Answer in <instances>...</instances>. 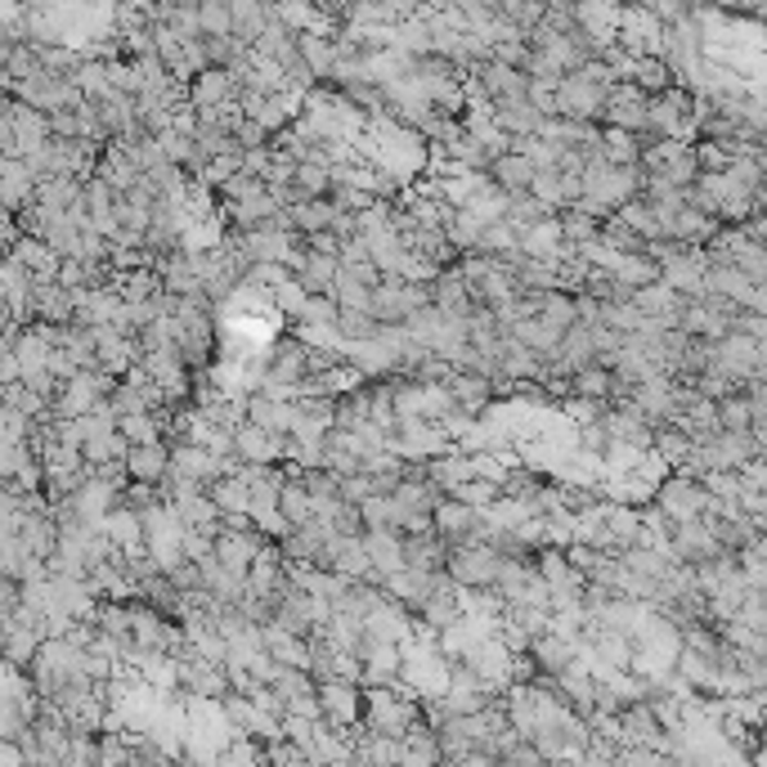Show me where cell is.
<instances>
[{
  "instance_id": "24",
  "label": "cell",
  "mask_w": 767,
  "mask_h": 767,
  "mask_svg": "<svg viewBox=\"0 0 767 767\" xmlns=\"http://www.w3.org/2000/svg\"><path fill=\"white\" fill-rule=\"evenodd\" d=\"M103 530L113 534V543L122 547V553H131V547H149V525H144V511H139V507L117 503V507L103 517Z\"/></svg>"
},
{
  "instance_id": "11",
  "label": "cell",
  "mask_w": 767,
  "mask_h": 767,
  "mask_svg": "<svg viewBox=\"0 0 767 767\" xmlns=\"http://www.w3.org/2000/svg\"><path fill=\"white\" fill-rule=\"evenodd\" d=\"M238 90H243V82L234 77V72L211 63L189 82V103L194 108H230V103H238Z\"/></svg>"
},
{
  "instance_id": "44",
  "label": "cell",
  "mask_w": 767,
  "mask_h": 767,
  "mask_svg": "<svg viewBox=\"0 0 767 767\" xmlns=\"http://www.w3.org/2000/svg\"><path fill=\"white\" fill-rule=\"evenodd\" d=\"M718 422L727 431H754V395L750 391H732L718 399Z\"/></svg>"
},
{
  "instance_id": "41",
  "label": "cell",
  "mask_w": 767,
  "mask_h": 767,
  "mask_svg": "<svg viewBox=\"0 0 767 767\" xmlns=\"http://www.w3.org/2000/svg\"><path fill=\"white\" fill-rule=\"evenodd\" d=\"M82 449H86V462H90V467H108V462H126V454H131V441H126V435H122V426H117V431L90 435V441H86Z\"/></svg>"
},
{
  "instance_id": "31",
  "label": "cell",
  "mask_w": 767,
  "mask_h": 767,
  "mask_svg": "<svg viewBox=\"0 0 767 767\" xmlns=\"http://www.w3.org/2000/svg\"><path fill=\"white\" fill-rule=\"evenodd\" d=\"M530 655L539 660V673H561L579 660V642H570L561 633H543V638L530 642Z\"/></svg>"
},
{
  "instance_id": "61",
  "label": "cell",
  "mask_w": 767,
  "mask_h": 767,
  "mask_svg": "<svg viewBox=\"0 0 767 767\" xmlns=\"http://www.w3.org/2000/svg\"><path fill=\"white\" fill-rule=\"evenodd\" d=\"M498 494H503V485H494V481H485V477H471V481L458 490V498H467L471 507H481V511H485Z\"/></svg>"
},
{
  "instance_id": "19",
  "label": "cell",
  "mask_w": 767,
  "mask_h": 767,
  "mask_svg": "<svg viewBox=\"0 0 767 767\" xmlns=\"http://www.w3.org/2000/svg\"><path fill=\"white\" fill-rule=\"evenodd\" d=\"M363 543H369V557L378 566V574H395V570H405V530H391V525H373V530H363Z\"/></svg>"
},
{
  "instance_id": "63",
  "label": "cell",
  "mask_w": 767,
  "mask_h": 767,
  "mask_svg": "<svg viewBox=\"0 0 767 767\" xmlns=\"http://www.w3.org/2000/svg\"><path fill=\"white\" fill-rule=\"evenodd\" d=\"M0 767H27V754L18 741H0Z\"/></svg>"
},
{
  "instance_id": "47",
  "label": "cell",
  "mask_w": 767,
  "mask_h": 767,
  "mask_svg": "<svg viewBox=\"0 0 767 767\" xmlns=\"http://www.w3.org/2000/svg\"><path fill=\"white\" fill-rule=\"evenodd\" d=\"M243 153H247V149H230V153H215V158H207V162H202V171H198L194 180H198V185H207V189H221L225 180H234V175L243 171Z\"/></svg>"
},
{
  "instance_id": "21",
  "label": "cell",
  "mask_w": 767,
  "mask_h": 767,
  "mask_svg": "<svg viewBox=\"0 0 767 767\" xmlns=\"http://www.w3.org/2000/svg\"><path fill=\"white\" fill-rule=\"evenodd\" d=\"M234 441H238V458L243 462H283V435L265 431L261 422H243L234 431Z\"/></svg>"
},
{
  "instance_id": "22",
  "label": "cell",
  "mask_w": 767,
  "mask_h": 767,
  "mask_svg": "<svg viewBox=\"0 0 767 767\" xmlns=\"http://www.w3.org/2000/svg\"><path fill=\"white\" fill-rule=\"evenodd\" d=\"M570 395H589V399L610 405V399H619V373L610 369V363L593 359V363H583L579 373H570Z\"/></svg>"
},
{
  "instance_id": "28",
  "label": "cell",
  "mask_w": 767,
  "mask_h": 767,
  "mask_svg": "<svg viewBox=\"0 0 767 767\" xmlns=\"http://www.w3.org/2000/svg\"><path fill=\"white\" fill-rule=\"evenodd\" d=\"M230 10H234V36L247 46H256L265 36V27L274 23V5L270 0H230Z\"/></svg>"
},
{
  "instance_id": "2",
  "label": "cell",
  "mask_w": 767,
  "mask_h": 767,
  "mask_svg": "<svg viewBox=\"0 0 767 767\" xmlns=\"http://www.w3.org/2000/svg\"><path fill=\"white\" fill-rule=\"evenodd\" d=\"M503 561H507V553L498 543H490V539H467V543H454L449 547V574H454V583L458 589H494L498 583V574H503Z\"/></svg>"
},
{
  "instance_id": "45",
  "label": "cell",
  "mask_w": 767,
  "mask_h": 767,
  "mask_svg": "<svg viewBox=\"0 0 767 767\" xmlns=\"http://www.w3.org/2000/svg\"><path fill=\"white\" fill-rule=\"evenodd\" d=\"M359 511H363V525H391V530H399V525H405V507H399L395 503V494H369V498H363L359 503Z\"/></svg>"
},
{
  "instance_id": "12",
  "label": "cell",
  "mask_w": 767,
  "mask_h": 767,
  "mask_svg": "<svg viewBox=\"0 0 767 767\" xmlns=\"http://www.w3.org/2000/svg\"><path fill=\"white\" fill-rule=\"evenodd\" d=\"M441 574H445V570H418V566H405V570H395V574H386V579H382V593L418 610V606L435 593V583H441Z\"/></svg>"
},
{
  "instance_id": "8",
  "label": "cell",
  "mask_w": 767,
  "mask_h": 767,
  "mask_svg": "<svg viewBox=\"0 0 767 767\" xmlns=\"http://www.w3.org/2000/svg\"><path fill=\"white\" fill-rule=\"evenodd\" d=\"M5 122L14 126L18 149H23V153L41 149V144L54 139V126H50V113H46V108H36V103H27V99H18V95H5Z\"/></svg>"
},
{
  "instance_id": "29",
  "label": "cell",
  "mask_w": 767,
  "mask_h": 767,
  "mask_svg": "<svg viewBox=\"0 0 767 767\" xmlns=\"http://www.w3.org/2000/svg\"><path fill=\"white\" fill-rule=\"evenodd\" d=\"M301 59H306V67L314 72L319 82H333V72H337V59H342V46H337V36H323V32H301Z\"/></svg>"
},
{
  "instance_id": "27",
  "label": "cell",
  "mask_w": 767,
  "mask_h": 767,
  "mask_svg": "<svg viewBox=\"0 0 767 767\" xmlns=\"http://www.w3.org/2000/svg\"><path fill=\"white\" fill-rule=\"evenodd\" d=\"M511 337H517L521 346H530V350H539L543 359H553L561 350L566 327H557V323H547L543 314H534V319H517V323H511Z\"/></svg>"
},
{
  "instance_id": "62",
  "label": "cell",
  "mask_w": 767,
  "mask_h": 767,
  "mask_svg": "<svg viewBox=\"0 0 767 767\" xmlns=\"http://www.w3.org/2000/svg\"><path fill=\"white\" fill-rule=\"evenodd\" d=\"M234 139H238V149H265L270 131L256 122V117H238V122H234Z\"/></svg>"
},
{
  "instance_id": "3",
  "label": "cell",
  "mask_w": 767,
  "mask_h": 767,
  "mask_svg": "<svg viewBox=\"0 0 767 767\" xmlns=\"http://www.w3.org/2000/svg\"><path fill=\"white\" fill-rule=\"evenodd\" d=\"M117 382H122V378H113L108 369H82V373H72V378L63 382L59 399H54V418H82V413H90L99 399H108V395L117 391Z\"/></svg>"
},
{
  "instance_id": "23",
  "label": "cell",
  "mask_w": 767,
  "mask_h": 767,
  "mask_svg": "<svg viewBox=\"0 0 767 767\" xmlns=\"http://www.w3.org/2000/svg\"><path fill=\"white\" fill-rule=\"evenodd\" d=\"M521 251H525V256H539V261H557V256L566 251L561 211L547 215V221H539V225H525V230H521Z\"/></svg>"
},
{
  "instance_id": "48",
  "label": "cell",
  "mask_w": 767,
  "mask_h": 767,
  "mask_svg": "<svg viewBox=\"0 0 767 767\" xmlns=\"http://www.w3.org/2000/svg\"><path fill=\"white\" fill-rule=\"evenodd\" d=\"M333 297H337L346 310H369V301H373V287L363 283L350 265H342V270H337V283H333Z\"/></svg>"
},
{
  "instance_id": "59",
  "label": "cell",
  "mask_w": 767,
  "mask_h": 767,
  "mask_svg": "<svg viewBox=\"0 0 767 767\" xmlns=\"http://www.w3.org/2000/svg\"><path fill=\"white\" fill-rule=\"evenodd\" d=\"M530 54H534L530 36H511V41H498V46H494V59H498V63H511V67H525Z\"/></svg>"
},
{
  "instance_id": "14",
  "label": "cell",
  "mask_w": 767,
  "mask_h": 767,
  "mask_svg": "<svg viewBox=\"0 0 767 767\" xmlns=\"http://www.w3.org/2000/svg\"><path fill=\"white\" fill-rule=\"evenodd\" d=\"M422 471H426V481H431L435 490H441V494H458L471 477H477V467H471V454H467V449L435 454V458L422 462Z\"/></svg>"
},
{
  "instance_id": "7",
  "label": "cell",
  "mask_w": 767,
  "mask_h": 767,
  "mask_svg": "<svg viewBox=\"0 0 767 767\" xmlns=\"http://www.w3.org/2000/svg\"><path fill=\"white\" fill-rule=\"evenodd\" d=\"M646 117H651V95L638 82H615L602 108V122L624 131H646Z\"/></svg>"
},
{
  "instance_id": "35",
  "label": "cell",
  "mask_w": 767,
  "mask_h": 767,
  "mask_svg": "<svg viewBox=\"0 0 767 767\" xmlns=\"http://www.w3.org/2000/svg\"><path fill=\"white\" fill-rule=\"evenodd\" d=\"M445 745H441V727H431L426 718H418L405 737V763H441Z\"/></svg>"
},
{
  "instance_id": "55",
  "label": "cell",
  "mask_w": 767,
  "mask_h": 767,
  "mask_svg": "<svg viewBox=\"0 0 767 767\" xmlns=\"http://www.w3.org/2000/svg\"><path fill=\"white\" fill-rule=\"evenodd\" d=\"M221 763H270V754H265V741L261 737H251V732H234V741H230V750H225V758Z\"/></svg>"
},
{
  "instance_id": "4",
  "label": "cell",
  "mask_w": 767,
  "mask_h": 767,
  "mask_svg": "<svg viewBox=\"0 0 767 767\" xmlns=\"http://www.w3.org/2000/svg\"><path fill=\"white\" fill-rule=\"evenodd\" d=\"M619 46H624L633 59L642 54H660L665 50V23L646 0L638 5H624V23H619Z\"/></svg>"
},
{
  "instance_id": "36",
  "label": "cell",
  "mask_w": 767,
  "mask_h": 767,
  "mask_svg": "<svg viewBox=\"0 0 767 767\" xmlns=\"http://www.w3.org/2000/svg\"><path fill=\"white\" fill-rule=\"evenodd\" d=\"M615 279L624 283L629 292H638V287L660 279V261H655L651 251H624V256H619V265H615Z\"/></svg>"
},
{
  "instance_id": "43",
  "label": "cell",
  "mask_w": 767,
  "mask_h": 767,
  "mask_svg": "<svg viewBox=\"0 0 767 767\" xmlns=\"http://www.w3.org/2000/svg\"><path fill=\"white\" fill-rule=\"evenodd\" d=\"M547 215H557V207H547L539 194H530V189H521V194H507V221L517 225V230L539 225V221H547Z\"/></svg>"
},
{
  "instance_id": "51",
  "label": "cell",
  "mask_w": 767,
  "mask_h": 767,
  "mask_svg": "<svg viewBox=\"0 0 767 767\" xmlns=\"http://www.w3.org/2000/svg\"><path fill=\"white\" fill-rule=\"evenodd\" d=\"M337 319H342V301L333 292H310L297 314V323H323V327H337Z\"/></svg>"
},
{
  "instance_id": "26",
  "label": "cell",
  "mask_w": 767,
  "mask_h": 767,
  "mask_svg": "<svg viewBox=\"0 0 767 767\" xmlns=\"http://www.w3.org/2000/svg\"><path fill=\"white\" fill-rule=\"evenodd\" d=\"M534 566L553 589H561V583H589V574L570 561V547H561V543H543L534 553Z\"/></svg>"
},
{
  "instance_id": "10",
  "label": "cell",
  "mask_w": 767,
  "mask_h": 767,
  "mask_svg": "<svg viewBox=\"0 0 767 767\" xmlns=\"http://www.w3.org/2000/svg\"><path fill=\"white\" fill-rule=\"evenodd\" d=\"M413 606H405V602H395V597H382L369 615H363V633H369L373 642H409L413 638Z\"/></svg>"
},
{
  "instance_id": "40",
  "label": "cell",
  "mask_w": 767,
  "mask_h": 767,
  "mask_svg": "<svg viewBox=\"0 0 767 767\" xmlns=\"http://www.w3.org/2000/svg\"><path fill=\"white\" fill-rule=\"evenodd\" d=\"M279 511H283L292 525H310L314 511H319V503H314V494H310L301 481L287 477V485H283V494H279Z\"/></svg>"
},
{
  "instance_id": "46",
  "label": "cell",
  "mask_w": 767,
  "mask_h": 767,
  "mask_svg": "<svg viewBox=\"0 0 767 767\" xmlns=\"http://www.w3.org/2000/svg\"><path fill=\"white\" fill-rule=\"evenodd\" d=\"M547 323L557 327H570L579 323V292H566V287H547L543 292V310H539Z\"/></svg>"
},
{
  "instance_id": "54",
  "label": "cell",
  "mask_w": 767,
  "mask_h": 767,
  "mask_svg": "<svg viewBox=\"0 0 767 767\" xmlns=\"http://www.w3.org/2000/svg\"><path fill=\"white\" fill-rule=\"evenodd\" d=\"M198 14H202V32H207V36H234V10H230V0H202Z\"/></svg>"
},
{
  "instance_id": "13",
  "label": "cell",
  "mask_w": 767,
  "mask_h": 767,
  "mask_svg": "<svg viewBox=\"0 0 767 767\" xmlns=\"http://www.w3.org/2000/svg\"><path fill=\"white\" fill-rule=\"evenodd\" d=\"M126 471L131 481H149V485H162L171 477V441H144V445H131L126 454Z\"/></svg>"
},
{
  "instance_id": "52",
  "label": "cell",
  "mask_w": 767,
  "mask_h": 767,
  "mask_svg": "<svg viewBox=\"0 0 767 767\" xmlns=\"http://www.w3.org/2000/svg\"><path fill=\"white\" fill-rule=\"evenodd\" d=\"M435 422H441V431L449 435L454 445H462L467 435H477V431H481V413H471V409H462V405H454L449 413H441Z\"/></svg>"
},
{
  "instance_id": "20",
  "label": "cell",
  "mask_w": 767,
  "mask_h": 767,
  "mask_svg": "<svg viewBox=\"0 0 767 767\" xmlns=\"http://www.w3.org/2000/svg\"><path fill=\"white\" fill-rule=\"evenodd\" d=\"M158 274H162V287L175 292V297H189V292H202V279H198V256H189L185 247H175L166 256H158Z\"/></svg>"
},
{
  "instance_id": "57",
  "label": "cell",
  "mask_w": 767,
  "mask_h": 767,
  "mask_svg": "<svg viewBox=\"0 0 767 767\" xmlns=\"http://www.w3.org/2000/svg\"><path fill=\"white\" fill-rule=\"evenodd\" d=\"M530 194H539L547 207H566V198H561V171L557 166H543L539 175H534V185H530Z\"/></svg>"
},
{
  "instance_id": "18",
  "label": "cell",
  "mask_w": 767,
  "mask_h": 767,
  "mask_svg": "<svg viewBox=\"0 0 767 767\" xmlns=\"http://www.w3.org/2000/svg\"><path fill=\"white\" fill-rule=\"evenodd\" d=\"M574 18L597 36V46L606 50L610 41H619V23H624V5L619 0H579Z\"/></svg>"
},
{
  "instance_id": "49",
  "label": "cell",
  "mask_w": 767,
  "mask_h": 767,
  "mask_svg": "<svg viewBox=\"0 0 767 767\" xmlns=\"http://www.w3.org/2000/svg\"><path fill=\"white\" fill-rule=\"evenodd\" d=\"M292 185H297L301 198H323V194H333V166H327V162H301V166H297V180H292Z\"/></svg>"
},
{
  "instance_id": "30",
  "label": "cell",
  "mask_w": 767,
  "mask_h": 767,
  "mask_svg": "<svg viewBox=\"0 0 767 767\" xmlns=\"http://www.w3.org/2000/svg\"><path fill=\"white\" fill-rule=\"evenodd\" d=\"M279 211H283V202H279L270 189H261V194H251V198H243V202H225V221H230L234 230H251V225L274 221Z\"/></svg>"
},
{
  "instance_id": "33",
  "label": "cell",
  "mask_w": 767,
  "mask_h": 767,
  "mask_svg": "<svg viewBox=\"0 0 767 767\" xmlns=\"http://www.w3.org/2000/svg\"><path fill=\"white\" fill-rule=\"evenodd\" d=\"M494 117H498V126L507 135H539V126H543V113H539L530 99H498L494 103Z\"/></svg>"
},
{
  "instance_id": "38",
  "label": "cell",
  "mask_w": 767,
  "mask_h": 767,
  "mask_svg": "<svg viewBox=\"0 0 767 767\" xmlns=\"http://www.w3.org/2000/svg\"><path fill=\"white\" fill-rule=\"evenodd\" d=\"M481 234H485V221L471 207H462V211H454V221L445 225V238H449V247L462 256V251H481Z\"/></svg>"
},
{
  "instance_id": "39",
  "label": "cell",
  "mask_w": 767,
  "mask_h": 767,
  "mask_svg": "<svg viewBox=\"0 0 767 767\" xmlns=\"http://www.w3.org/2000/svg\"><path fill=\"white\" fill-rule=\"evenodd\" d=\"M691 449H696V435L682 431L678 422H665L660 431H655V454H660L669 467H686Z\"/></svg>"
},
{
  "instance_id": "60",
  "label": "cell",
  "mask_w": 767,
  "mask_h": 767,
  "mask_svg": "<svg viewBox=\"0 0 767 767\" xmlns=\"http://www.w3.org/2000/svg\"><path fill=\"white\" fill-rule=\"evenodd\" d=\"M369 494H378V477H373V471H350V477H342V498L346 503H363Z\"/></svg>"
},
{
  "instance_id": "6",
  "label": "cell",
  "mask_w": 767,
  "mask_h": 767,
  "mask_svg": "<svg viewBox=\"0 0 767 767\" xmlns=\"http://www.w3.org/2000/svg\"><path fill=\"white\" fill-rule=\"evenodd\" d=\"M319 701H323V722L337 727V732H350V727L363 722V682H319Z\"/></svg>"
},
{
  "instance_id": "16",
  "label": "cell",
  "mask_w": 767,
  "mask_h": 767,
  "mask_svg": "<svg viewBox=\"0 0 767 767\" xmlns=\"http://www.w3.org/2000/svg\"><path fill=\"white\" fill-rule=\"evenodd\" d=\"M477 72H481V82H485L490 103H498V99H530V82H534V77H530L525 67H511V63L490 59V63H481Z\"/></svg>"
},
{
  "instance_id": "53",
  "label": "cell",
  "mask_w": 767,
  "mask_h": 767,
  "mask_svg": "<svg viewBox=\"0 0 767 767\" xmlns=\"http://www.w3.org/2000/svg\"><path fill=\"white\" fill-rule=\"evenodd\" d=\"M741 149H732V144L722 139H696V158H701V171H732Z\"/></svg>"
},
{
  "instance_id": "56",
  "label": "cell",
  "mask_w": 767,
  "mask_h": 767,
  "mask_svg": "<svg viewBox=\"0 0 767 767\" xmlns=\"http://www.w3.org/2000/svg\"><path fill=\"white\" fill-rule=\"evenodd\" d=\"M337 327H342V337H346V342H369V337H378V327H382V323H378L369 310H346V306H342Z\"/></svg>"
},
{
  "instance_id": "42",
  "label": "cell",
  "mask_w": 767,
  "mask_h": 767,
  "mask_svg": "<svg viewBox=\"0 0 767 767\" xmlns=\"http://www.w3.org/2000/svg\"><path fill=\"white\" fill-rule=\"evenodd\" d=\"M602 149L610 162H642V149H646V135L642 131H624V126H606L602 135Z\"/></svg>"
},
{
  "instance_id": "9",
  "label": "cell",
  "mask_w": 767,
  "mask_h": 767,
  "mask_svg": "<svg viewBox=\"0 0 767 767\" xmlns=\"http://www.w3.org/2000/svg\"><path fill=\"white\" fill-rule=\"evenodd\" d=\"M435 530H441L449 543L481 539V530H485V511H481V507H471V503L458 498V494H445L441 503H435Z\"/></svg>"
},
{
  "instance_id": "5",
  "label": "cell",
  "mask_w": 767,
  "mask_h": 767,
  "mask_svg": "<svg viewBox=\"0 0 767 767\" xmlns=\"http://www.w3.org/2000/svg\"><path fill=\"white\" fill-rule=\"evenodd\" d=\"M606 95L610 90L589 82L583 72H566V77L557 82V108H561V117H574V122H602Z\"/></svg>"
},
{
  "instance_id": "50",
  "label": "cell",
  "mask_w": 767,
  "mask_h": 767,
  "mask_svg": "<svg viewBox=\"0 0 767 767\" xmlns=\"http://www.w3.org/2000/svg\"><path fill=\"white\" fill-rule=\"evenodd\" d=\"M561 230H566V243H574V247L602 238V221H597V215H589V211H579V207L561 211Z\"/></svg>"
},
{
  "instance_id": "17",
  "label": "cell",
  "mask_w": 767,
  "mask_h": 767,
  "mask_svg": "<svg viewBox=\"0 0 767 767\" xmlns=\"http://www.w3.org/2000/svg\"><path fill=\"white\" fill-rule=\"evenodd\" d=\"M261 543H265V534L261 530H221L215 534V557H221L234 574H247L251 570V561H256V553H261Z\"/></svg>"
},
{
  "instance_id": "64",
  "label": "cell",
  "mask_w": 767,
  "mask_h": 767,
  "mask_svg": "<svg viewBox=\"0 0 767 767\" xmlns=\"http://www.w3.org/2000/svg\"><path fill=\"white\" fill-rule=\"evenodd\" d=\"M270 5H283V0H270Z\"/></svg>"
},
{
  "instance_id": "1",
  "label": "cell",
  "mask_w": 767,
  "mask_h": 767,
  "mask_svg": "<svg viewBox=\"0 0 767 767\" xmlns=\"http://www.w3.org/2000/svg\"><path fill=\"white\" fill-rule=\"evenodd\" d=\"M655 507L665 511L669 521H696V517H709V511H718V498L709 494V485L696 477V471L686 467H673L669 477L655 485Z\"/></svg>"
},
{
  "instance_id": "58",
  "label": "cell",
  "mask_w": 767,
  "mask_h": 767,
  "mask_svg": "<svg viewBox=\"0 0 767 767\" xmlns=\"http://www.w3.org/2000/svg\"><path fill=\"white\" fill-rule=\"evenodd\" d=\"M261 189H270L265 185V180L261 175H247V171H238L234 180H225V185L221 189H215V194H221L225 202H243V198H251V194H261Z\"/></svg>"
},
{
  "instance_id": "37",
  "label": "cell",
  "mask_w": 767,
  "mask_h": 767,
  "mask_svg": "<svg viewBox=\"0 0 767 767\" xmlns=\"http://www.w3.org/2000/svg\"><path fill=\"white\" fill-rule=\"evenodd\" d=\"M633 82L655 99V95H665L673 82H678V72L669 67V59L665 54H642L638 59V67H633Z\"/></svg>"
},
{
  "instance_id": "15",
  "label": "cell",
  "mask_w": 767,
  "mask_h": 767,
  "mask_svg": "<svg viewBox=\"0 0 767 767\" xmlns=\"http://www.w3.org/2000/svg\"><path fill=\"white\" fill-rule=\"evenodd\" d=\"M36 171L27 166V158H0V202L5 211H23L36 198Z\"/></svg>"
},
{
  "instance_id": "25",
  "label": "cell",
  "mask_w": 767,
  "mask_h": 767,
  "mask_svg": "<svg viewBox=\"0 0 767 767\" xmlns=\"http://www.w3.org/2000/svg\"><path fill=\"white\" fill-rule=\"evenodd\" d=\"M490 175H494V185H498V189H507V194H521V189H530V185H534L539 162H534L530 153H521V149H507L503 158H494Z\"/></svg>"
},
{
  "instance_id": "32",
  "label": "cell",
  "mask_w": 767,
  "mask_h": 767,
  "mask_svg": "<svg viewBox=\"0 0 767 767\" xmlns=\"http://www.w3.org/2000/svg\"><path fill=\"white\" fill-rule=\"evenodd\" d=\"M292 211V221H297V230L301 234H319V230H333V221H337V202H333V194H323V198H301V202H292L287 207Z\"/></svg>"
},
{
  "instance_id": "34",
  "label": "cell",
  "mask_w": 767,
  "mask_h": 767,
  "mask_svg": "<svg viewBox=\"0 0 767 767\" xmlns=\"http://www.w3.org/2000/svg\"><path fill=\"white\" fill-rule=\"evenodd\" d=\"M342 270V256H323V251H306V261L297 265V283L306 292H333Z\"/></svg>"
}]
</instances>
